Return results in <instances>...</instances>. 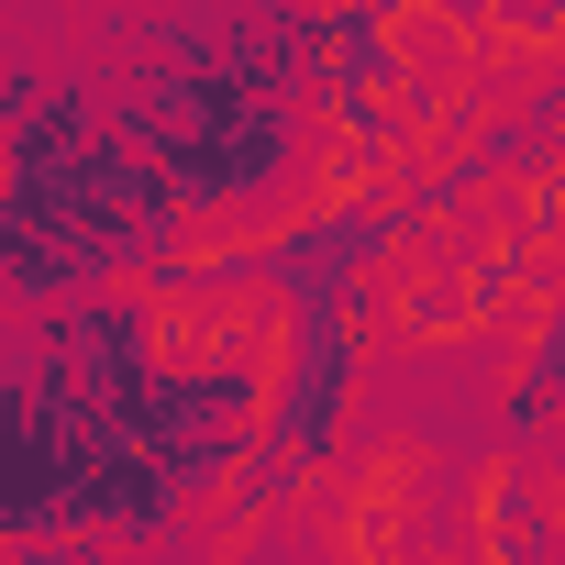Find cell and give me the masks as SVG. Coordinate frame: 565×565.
I'll return each mask as SVG.
<instances>
[{
  "label": "cell",
  "mask_w": 565,
  "mask_h": 565,
  "mask_svg": "<svg viewBox=\"0 0 565 565\" xmlns=\"http://www.w3.org/2000/svg\"><path fill=\"white\" fill-rule=\"evenodd\" d=\"M543 45H565V0H543Z\"/></svg>",
  "instance_id": "52a82bcc"
},
{
  "label": "cell",
  "mask_w": 565,
  "mask_h": 565,
  "mask_svg": "<svg viewBox=\"0 0 565 565\" xmlns=\"http://www.w3.org/2000/svg\"><path fill=\"white\" fill-rule=\"evenodd\" d=\"M422 12L455 23V34H488V23H499V0H422Z\"/></svg>",
  "instance_id": "8992f818"
},
{
  "label": "cell",
  "mask_w": 565,
  "mask_h": 565,
  "mask_svg": "<svg viewBox=\"0 0 565 565\" xmlns=\"http://www.w3.org/2000/svg\"><path fill=\"white\" fill-rule=\"evenodd\" d=\"M411 244H422V233H411V200L333 189V200L289 211L266 244H244V266H255V289H266L277 311H311V300H355V289H377Z\"/></svg>",
  "instance_id": "6da1fadb"
},
{
  "label": "cell",
  "mask_w": 565,
  "mask_h": 565,
  "mask_svg": "<svg viewBox=\"0 0 565 565\" xmlns=\"http://www.w3.org/2000/svg\"><path fill=\"white\" fill-rule=\"evenodd\" d=\"M554 411H565V300L532 322V355L510 366V399H499V422H510V433H532V422H554Z\"/></svg>",
  "instance_id": "277c9868"
},
{
  "label": "cell",
  "mask_w": 565,
  "mask_h": 565,
  "mask_svg": "<svg viewBox=\"0 0 565 565\" xmlns=\"http://www.w3.org/2000/svg\"><path fill=\"white\" fill-rule=\"evenodd\" d=\"M477 543H488V565H565V499L521 455H499L477 477Z\"/></svg>",
  "instance_id": "3957f363"
},
{
  "label": "cell",
  "mask_w": 565,
  "mask_h": 565,
  "mask_svg": "<svg viewBox=\"0 0 565 565\" xmlns=\"http://www.w3.org/2000/svg\"><path fill=\"white\" fill-rule=\"evenodd\" d=\"M411 56H399V0H322L311 23V89L322 100H377L399 89Z\"/></svg>",
  "instance_id": "7a4b0ae2"
},
{
  "label": "cell",
  "mask_w": 565,
  "mask_h": 565,
  "mask_svg": "<svg viewBox=\"0 0 565 565\" xmlns=\"http://www.w3.org/2000/svg\"><path fill=\"white\" fill-rule=\"evenodd\" d=\"M12 565H122V532L56 521V532H12Z\"/></svg>",
  "instance_id": "5b68a950"
}]
</instances>
